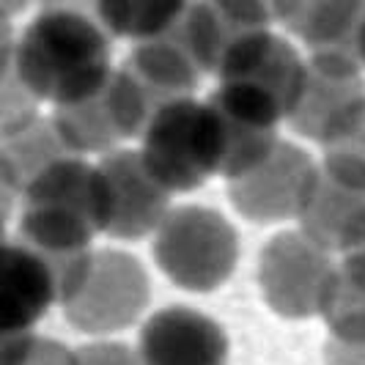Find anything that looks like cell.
I'll use <instances>...</instances> for the list:
<instances>
[{"label":"cell","instance_id":"8","mask_svg":"<svg viewBox=\"0 0 365 365\" xmlns=\"http://www.w3.org/2000/svg\"><path fill=\"white\" fill-rule=\"evenodd\" d=\"M187 11V0H96V22L115 36H165Z\"/></svg>","mask_w":365,"mask_h":365},{"label":"cell","instance_id":"7","mask_svg":"<svg viewBox=\"0 0 365 365\" xmlns=\"http://www.w3.org/2000/svg\"><path fill=\"white\" fill-rule=\"evenodd\" d=\"M58 297V277L47 258L0 242V338L25 335Z\"/></svg>","mask_w":365,"mask_h":365},{"label":"cell","instance_id":"6","mask_svg":"<svg viewBox=\"0 0 365 365\" xmlns=\"http://www.w3.org/2000/svg\"><path fill=\"white\" fill-rule=\"evenodd\" d=\"M102 297L108 299L80 324L83 329L115 332L129 327L138 319V313L143 311V305L148 302V280L140 264L129 253H115V250L99 253V258L88 264V272L80 289L69 299H77V308H83Z\"/></svg>","mask_w":365,"mask_h":365},{"label":"cell","instance_id":"1","mask_svg":"<svg viewBox=\"0 0 365 365\" xmlns=\"http://www.w3.org/2000/svg\"><path fill=\"white\" fill-rule=\"evenodd\" d=\"M14 72L34 99L69 108L108 86V31L74 6H50L25 28L14 50Z\"/></svg>","mask_w":365,"mask_h":365},{"label":"cell","instance_id":"9","mask_svg":"<svg viewBox=\"0 0 365 365\" xmlns=\"http://www.w3.org/2000/svg\"><path fill=\"white\" fill-rule=\"evenodd\" d=\"M135 77L151 88H160L173 96H190L198 86V63L190 50L163 41V36L148 38L135 50Z\"/></svg>","mask_w":365,"mask_h":365},{"label":"cell","instance_id":"5","mask_svg":"<svg viewBox=\"0 0 365 365\" xmlns=\"http://www.w3.org/2000/svg\"><path fill=\"white\" fill-rule=\"evenodd\" d=\"M138 357L140 365H225L228 338L212 316L173 305L143 324Z\"/></svg>","mask_w":365,"mask_h":365},{"label":"cell","instance_id":"12","mask_svg":"<svg viewBox=\"0 0 365 365\" xmlns=\"http://www.w3.org/2000/svg\"><path fill=\"white\" fill-rule=\"evenodd\" d=\"M217 9L222 14H231L234 22L247 25L253 31L267 19L264 17V3L261 0H217Z\"/></svg>","mask_w":365,"mask_h":365},{"label":"cell","instance_id":"2","mask_svg":"<svg viewBox=\"0 0 365 365\" xmlns=\"http://www.w3.org/2000/svg\"><path fill=\"white\" fill-rule=\"evenodd\" d=\"M140 163L168 192H192L220 173L222 143L209 102L190 96L168 99L140 132Z\"/></svg>","mask_w":365,"mask_h":365},{"label":"cell","instance_id":"3","mask_svg":"<svg viewBox=\"0 0 365 365\" xmlns=\"http://www.w3.org/2000/svg\"><path fill=\"white\" fill-rule=\"evenodd\" d=\"M157 234V261L163 272L182 289H217L237 267V231L215 209L184 206L168 212Z\"/></svg>","mask_w":365,"mask_h":365},{"label":"cell","instance_id":"10","mask_svg":"<svg viewBox=\"0 0 365 365\" xmlns=\"http://www.w3.org/2000/svg\"><path fill=\"white\" fill-rule=\"evenodd\" d=\"M264 256H267V261H264L267 267L272 264L274 269H283V272H289V274H297L292 269V261L286 258V247H283V242H277V239H274L272 245L267 247V253H264ZM299 264H302L299 274L313 272V267H311V264H313V253H308V250H305V253H302V258H299ZM316 269H324V264H322V267H316ZM329 286H332V283H329V280H324V277H299V292H297V286H294V277H292V280H283V283H277V286H274V292L269 294V297H274L277 292H280V294L286 292L289 297H294L292 302H308V292L313 289V292L319 294L322 299H327Z\"/></svg>","mask_w":365,"mask_h":365},{"label":"cell","instance_id":"11","mask_svg":"<svg viewBox=\"0 0 365 365\" xmlns=\"http://www.w3.org/2000/svg\"><path fill=\"white\" fill-rule=\"evenodd\" d=\"M72 365H140V357L118 344H96L83 349Z\"/></svg>","mask_w":365,"mask_h":365},{"label":"cell","instance_id":"4","mask_svg":"<svg viewBox=\"0 0 365 365\" xmlns=\"http://www.w3.org/2000/svg\"><path fill=\"white\" fill-rule=\"evenodd\" d=\"M102 231L115 239H140L157 231L168 215L170 192L148 176L140 157L132 151H115L96 168Z\"/></svg>","mask_w":365,"mask_h":365}]
</instances>
